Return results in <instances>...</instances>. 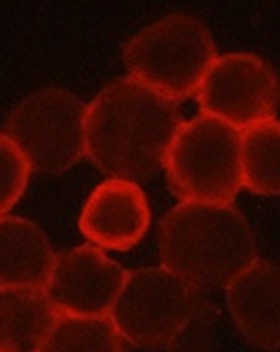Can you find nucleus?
Returning <instances> with one entry per match:
<instances>
[{"label": "nucleus", "instance_id": "f257e3e1", "mask_svg": "<svg viewBox=\"0 0 280 352\" xmlns=\"http://www.w3.org/2000/svg\"><path fill=\"white\" fill-rule=\"evenodd\" d=\"M180 127L172 100L131 76L117 78L86 107V156L110 178H150L166 166Z\"/></svg>", "mask_w": 280, "mask_h": 352}, {"label": "nucleus", "instance_id": "f03ea898", "mask_svg": "<svg viewBox=\"0 0 280 352\" xmlns=\"http://www.w3.org/2000/svg\"><path fill=\"white\" fill-rule=\"evenodd\" d=\"M256 254L254 230L231 203L180 201L160 226L162 266L202 293L227 287Z\"/></svg>", "mask_w": 280, "mask_h": 352}, {"label": "nucleus", "instance_id": "7ed1b4c3", "mask_svg": "<svg viewBox=\"0 0 280 352\" xmlns=\"http://www.w3.org/2000/svg\"><path fill=\"white\" fill-rule=\"evenodd\" d=\"M209 29L190 14H168L139 31L123 52L129 76L172 100H187L215 62Z\"/></svg>", "mask_w": 280, "mask_h": 352}, {"label": "nucleus", "instance_id": "20e7f679", "mask_svg": "<svg viewBox=\"0 0 280 352\" xmlns=\"http://www.w3.org/2000/svg\"><path fill=\"white\" fill-rule=\"evenodd\" d=\"M29 168L60 175L86 156V104L72 92L45 88L23 98L4 123Z\"/></svg>", "mask_w": 280, "mask_h": 352}, {"label": "nucleus", "instance_id": "39448f33", "mask_svg": "<svg viewBox=\"0 0 280 352\" xmlns=\"http://www.w3.org/2000/svg\"><path fill=\"white\" fill-rule=\"evenodd\" d=\"M240 135L207 115L183 123L164 166L174 195L180 201L231 203L242 188Z\"/></svg>", "mask_w": 280, "mask_h": 352}, {"label": "nucleus", "instance_id": "423d86ee", "mask_svg": "<svg viewBox=\"0 0 280 352\" xmlns=\"http://www.w3.org/2000/svg\"><path fill=\"white\" fill-rule=\"evenodd\" d=\"M205 299L202 291L164 266L137 268L125 274L108 318L123 342L141 351H156L168 346Z\"/></svg>", "mask_w": 280, "mask_h": 352}, {"label": "nucleus", "instance_id": "0eeeda50", "mask_svg": "<svg viewBox=\"0 0 280 352\" xmlns=\"http://www.w3.org/2000/svg\"><path fill=\"white\" fill-rule=\"evenodd\" d=\"M196 100L202 115L244 131L270 119L279 109V74L258 56L225 54L211 64Z\"/></svg>", "mask_w": 280, "mask_h": 352}, {"label": "nucleus", "instance_id": "6e6552de", "mask_svg": "<svg viewBox=\"0 0 280 352\" xmlns=\"http://www.w3.org/2000/svg\"><path fill=\"white\" fill-rule=\"evenodd\" d=\"M127 270L100 248L80 246L56 258L45 295L58 316L106 318L123 289Z\"/></svg>", "mask_w": 280, "mask_h": 352}, {"label": "nucleus", "instance_id": "1a4fd4ad", "mask_svg": "<svg viewBox=\"0 0 280 352\" xmlns=\"http://www.w3.org/2000/svg\"><path fill=\"white\" fill-rule=\"evenodd\" d=\"M152 209L137 182L108 178L100 182L80 213V232L94 248L131 250L150 230Z\"/></svg>", "mask_w": 280, "mask_h": 352}, {"label": "nucleus", "instance_id": "9d476101", "mask_svg": "<svg viewBox=\"0 0 280 352\" xmlns=\"http://www.w3.org/2000/svg\"><path fill=\"white\" fill-rule=\"evenodd\" d=\"M229 316L248 342L280 349V264L256 261L225 287Z\"/></svg>", "mask_w": 280, "mask_h": 352}, {"label": "nucleus", "instance_id": "9b49d317", "mask_svg": "<svg viewBox=\"0 0 280 352\" xmlns=\"http://www.w3.org/2000/svg\"><path fill=\"white\" fill-rule=\"evenodd\" d=\"M56 258L39 226L14 215L0 217V287L45 289Z\"/></svg>", "mask_w": 280, "mask_h": 352}, {"label": "nucleus", "instance_id": "f8f14e48", "mask_svg": "<svg viewBox=\"0 0 280 352\" xmlns=\"http://www.w3.org/2000/svg\"><path fill=\"white\" fill-rule=\"evenodd\" d=\"M56 322L43 289L0 287V352H41Z\"/></svg>", "mask_w": 280, "mask_h": 352}, {"label": "nucleus", "instance_id": "ddd939ff", "mask_svg": "<svg viewBox=\"0 0 280 352\" xmlns=\"http://www.w3.org/2000/svg\"><path fill=\"white\" fill-rule=\"evenodd\" d=\"M242 186L254 195H280V121L264 119L240 135Z\"/></svg>", "mask_w": 280, "mask_h": 352}, {"label": "nucleus", "instance_id": "4468645a", "mask_svg": "<svg viewBox=\"0 0 280 352\" xmlns=\"http://www.w3.org/2000/svg\"><path fill=\"white\" fill-rule=\"evenodd\" d=\"M41 352H125L113 320L58 316Z\"/></svg>", "mask_w": 280, "mask_h": 352}, {"label": "nucleus", "instance_id": "2eb2a0df", "mask_svg": "<svg viewBox=\"0 0 280 352\" xmlns=\"http://www.w3.org/2000/svg\"><path fill=\"white\" fill-rule=\"evenodd\" d=\"M219 340V311L205 299L178 334L168 342L166 352H215Z\"/></svg>", "mask_w": 280, "mask_h": 352}, {"label": "nucleus", "instance_id": "dca6fc26", "mask_svg": "<svg viewBox=\"0 0 280 352\" xmlns=\"http://www.w3.org/2000/svg\"><path fill=\"white\" fill-rule=\"evenodd\" d=\"M29 164L16 146L0 133V217H4L23 197L29 182Z\"/></svg>", "mask_w": 280, "mask_h": 352}]
</instances>
